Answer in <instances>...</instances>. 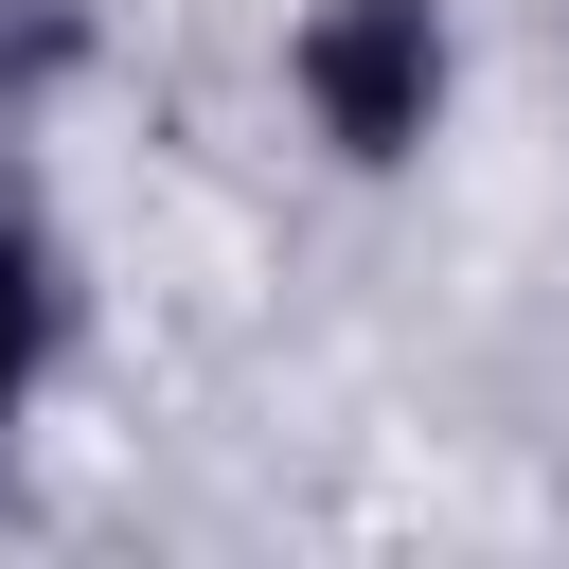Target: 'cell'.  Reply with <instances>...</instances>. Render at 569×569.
Returning a JSON list of instances; mask_svg holds the SVG:
<instances>
[{"mask_svg":"<svg viewBox=\"0 0 569 569\" xmlns=\"http://www.w3.org/2000/svg\"><path fill=\"white\" fill-rule=\"evenodd\" d=\"M71 338H89L71 231H53V196L0 160V480H18V445H36V409H53V373H71Z\"/></svg>","mask_w":569,"mask_h":569,"instance_id":"cell-2","label":"cell"},{"mask_svg":"<svg viewBox=\"0 0 569 569\" xmlns=\"http://www.w3.org/2000/svg\"><path fill=\"white\" fill-rule=\"evenodd\" d=\"M267 89L320 178H427L462 124V0H284Z\"/></svg>","mask_w":569,"mask_h":569,"instance_id":"cell-1","label":"cell"},{"mask_svg":"<svg viewBox=\"0 0 569 569\" xmlns=\"http://www.w3.org/2000/svg\"><path fill=\"white\" fill-rule=\"evenodd\" d=\"M71 71H89V0H0V160L71 107Z\"/></svg>","mask_w":569,"mask_h":569,"instance_id":"cell-3","label":"cell"}]
</instances>
